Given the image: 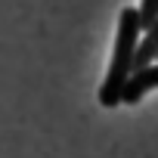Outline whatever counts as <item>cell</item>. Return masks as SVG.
I'll return each instance as SVG.
<instances>
[{
  "instance_id": "1",
  "label": "cell",
  "mask_w": 158,
  "mask_h": 158,
  "mask_svg": "<svg viewBox=\"0 0 158 158\" xmlns=\"http://www.w3.org/2000/svg\"><path fill=\"white\" fill-rule=\"evenodd\" d=\"M139 40V13L136 6H124L118 16V34H115V53H112V65L109 74L99 87V106L102 109H115L121 106V90L127 74L133 71V50Z\"/></svg>"
},
{
  "instance_id": "2",
  "label": "cell",
  "mask_w": 158,
  "mask_h": 158,
  "mask_svg": "<svg viewBox=\"0 0 158 158\" xmlns=\"http://www.w3.org/2000/svg\"><path fill=\"white\" fill-rule=\"evenodd\" d=\"M158 87V59L143 65V68H133L127 74V81H124V90H121V102L124 106H136L149 90Z\"/></svg>"
},
{
  "instance_id": "3",
  "label": "cell",
  "mask_w": 158,
  "mask_h": 158,
  "mask_svg": "<svg viewBox=\"0 0 158 158\" xmlns=\"http://www.w3.org/2000/svg\"><path fill=\"white\" fill-rule=\"evenodd\" d=\"M155 59H158V19L149 28H143V37L136 40V50H133V68H143Z\"/></svg>"
},
{
  "instance_id": "4",
  "label": "cell",
  "mask_w": 158,
  "mask_h": 158,
  "mask_svg": "<svg viewBox=\"0 0 158 158\" xmlns=\"http://www.w3.org/2000/svg\"><path fill=\"white\" fill-rule=\"evenodd\" d=\"M136 13H139V31L149 28V25L158 19V0H143V3L136 6Z\"/></svg>"
}]
</instances>
